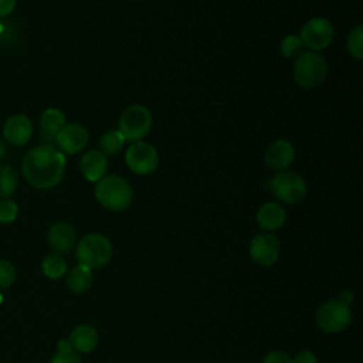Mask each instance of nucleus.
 <instances>
[{
	"label": "nucleus",
	"instance_id": "obj_4",
	"mask_svg": "<svg viewBox=\"0 0 363 363\" xmlns=\"http://www.w3.org/2000/svg\"><path fill=\"white\" fill-rule=\"evenodd\" d=\"M326 60L315 51H303L294 64V79L295 82L306 89L319 86L328 77Z\"/></svg>",
	"mask_w": 363,
	"mask_h": 363
},
{
	"label": "nucleus",
	"instance_id": "obj_14",
	"mask_svg": "<svg viewBox=\"0 0 363 363\" xmlns=\"http://www.w3.org/2000/svg\"><path fill=\"white\" fill-rule=\"evenodd\" d=\"M295 159V147L285 139H278L265 150V163L271 170L282 172L288 169Z\"/></svg>",
	"mask_w": 363,
	"mask_h": 363
},
{
	"label": "nucleus",
	"instance_id": "obj_27",
	"mask_svg": "<svg viewBox=\"0 0 363 363\" xmlns=\"http://www.w3.org/2000/svg\"><path fill=\"white\" fill-rule=\"evenodd\" d=\"M16 279V268L9 259H0V288H9Z\"/></svg>",
	"mask_w": 363,
	"mask_h": 363
},
{
	"label": "nucleus",
	"instance_id": "obj_1",
	"mask_svg": "<svg viewBox=\"0 0 363 363\" xmlns=\"http://www.w3.org/2000/svg\"><path fill=\"white\" fill-rule=\"evenodd\" d=\"M26 180L35 189L55 187L65 173V155L50 143L30 149L21 163Z\"/></svg>",
	"mask_w": 363,
	"mask_h": 363
},
{
	"label": "nucleus",
	"instance_id": "obj_9",
	"mask_svg": "<svg viewBox=\"0 0 363 363\" xmlns=\"http://www.w3.org/2000/svg\"><path fill=\"white\" fill-rule=\"evenodd\" d=\"M333 35L335 30L329 20L322 17H313L302 27L299 38L303 47L318 52L329 47V44L333 40Z\"/></svg>",
	"mask_w": 363,
	"mask_h": 363
},
{
	"label": "nucleus",
	"instance_id": "obj_10",
	"mask_svg": "<svg viewBox=\"0 0 363 363\" xmlns=\"http://www.w3.org/2000/svg\"><path fill=\"white\" fill-rule=\"evenodd\" d=\"M281 254V244L277 235L269 233L257 234L250 242V255L252 261L261 267L275 264Z\"/></svg>",
	"mask_w": 363,
	"mask_h": 363
},
{
	"label": "nucleus",
	"instance_id": "obj_20",
	"mask_svg": "<svg viewBox=\"0 0 363 363\" xmlns=\"http://www.w3.org/2000/svg\"><path fill=\"white\" fill-rule=\"evenodd\" d=\"M123 145H125V139L123 136L121 135V132L116 129H111V130H106L101 138H99V149L101 152L106 156H111V155H118L122 149H123Z\"/></svg>",
	"mask_w": 363,
	"mask_h": 363
},
{
	"label": "nucleus",
	"instance_id": "obj_12",
	"mask_svg": "<svg viewBox=\"0 0 363 363\" xmlns=\"http://www.w3.org/2000/svg\"><path fill=\"white\" fill-rule=\"evenodd\" d=\"M47 241L54 254H68L77 245V233L69 223L58 221L48 228Z\"/></svg>",
	"mask_w": 363,
	"mask_h": 363
},
{
	"label": "nucleus",
	"instance_id": "obj_15",
	"mask_svg": "<svg viewBox=\"0 0 363 363\" xmlns=\"http://www.w3.org/2000/svg\"><path fill=\"white\" fill-rule=\"evenodd\" d=\"M108 169L106 156L101 150H88L79 160V170L88 182L101 180Z\"/></svg>",
	"mask_w": 363,
	"mask_h": 363
},
{
	"label": "nucleus",
	"instance_id": "obj_26",
	"mask_svg": "<svg viewBox=\"0 0 363 363\" xmlns=\"http://www.w3.org/2000/svg\"><path fill=\"white\" fill-rule=\"evenodd\" d=\"M18 206L11 199H0V223H11L17 218Z\"/></svg>",
	"mask_w": 363,
	"mask_h": 363
},
{
	"label": "nucleus",
	"instance_id": "obj_2",
	"mask_svg": "<svg viewBox=\"0 0 363 363\" xmlns=\"http://www.w3.org/2000/svg\"><path fill=\"white\" fill-rule=\"evenodd\" d=\"M95 199L109 211H123L133 200V190L128 180L118 174L104 176L96 182Z\"/></svg>",
	"mask_w": 363,
	"mask_h": 363
},
{
	"label": "nucleus",
	"instance_id": "obj_25",
	"mask_svg": "<svg viewBox=\"0 0 363 363\" xmlns=\"http://www.w3.org/2000/svg\"><path fill=\"white\" fill-rule=\"evenodd\" d=\"M279 48H281V54L286 58H298L303 52V44L301 38L295 34H289L284 37Z\"/></svg>",
	"mask_w": 363,
	"mask_h": 363
},
{
	"label": "nucleus",
	"instance_id": "obj_32",
	"mask_svg": "<svg viewBox=\"0 0 363 363\" xmlns=\"http://www.w3.org/2000/svg\"><path fill=\"white\" fill-rule=\"evenodd\" d=\"M1 302H3V295H1V292H0V305H1Z\"/></svg>",
	"mask_w": 363,
	"mask_h": 363
},
{
	"label": "nucleus",
	"instance_id": "obj_19",
	"mask_svg": "<svg viewBox=\"0 0 363 363\" xmlns=\"http://www.w3.org/2000/svg\"><path fill=\"white\" fill-rule=\"evenodd\" d=\"M92 279V269L78 264L68 272L67 285L74 294H84L91 288Z\"/></svg>",
	"mask_w": 363,
	"mask_h": 363
},
{
	"label": "nucleus",
	"instance_id": "obj_17",
	"mask_svg": "<svg viewBox=\"0 0 363 363\" xmlns=\"http://www.w3.org/2000/svg\"><path fill=\"white\" fill-rule=\"evenodd\" d=\"M68 342L75 352L89 353L96 347L99 342V335L96 329L91 325H78L72 329Z\"/></svg>",
	"mask_w": 363,
	"mask_h": 363
},
{
	"label": "nucleus",
	"instance_id": "obj_24",
	"mask_svg": "<svg viewBox=\"0 0 363 363\" xmlns=\"http://www.w3.org/2000/svg\"><path fill=\"white\" fill-rule=\"evenodd\" d=\"M50 363H81L79 354L72 349L68 340L62 339L58 342V350L51 357Z\"/></svg>",
	"mask_w": 363,
	"mask_h": 363
},
{
	"label": "nucleus",
	"instance_id": "obj_3",
	"mask_svg": "<svg viewBox=\"0 0 363 363\" xmlns=\"http://www.w3.org/2000/svg\"><path fill=\"white\" fill-rule=\"evenodd\" d=\"M75 247V258L78 264L88 267L89 269L105 267L113 254V247L109 238L98 233L84 235Z\"/></svg>",
	"mask_w": 363,
	"mask_h": 363
},
{
	"label": "nucleus",
	"instance_id": "obj_16",
	"mask_svg": "<svg viewBox=\"0 0 363 363\" xmlns=\"http://www.w3.org/2000/svg\"><path fill=\"white\" fill-rule=\"evenodd\" d=\"M257 224L267 231H275L281 228L286 220V213L279 203L268 201L262 204L257 211Z\"/></svg>",
	"mask_w": 363,
	"mask_h": 363
},
{
	"label": "nucleus",
	"instance_id": "obj_11",
	"mask_svg": "<svg viewBox=\"0 0 363 363\" xmlns=\"http://www.w3.org/2000/svg\"><path fill=\"white\" fill-rule=\"evenodd\" d=\"M88 138L89 135L85 126L79 123H68L57 132L54 142L62 153L75 155L86 146Z\"/></svg>",
	"mask_w": 363,
	"mask_h": 363
},
{
	"label": "nucleus",
	"instance_id": "obj_7",
	"mask_svg": "<svg viewBox=\"0 0 363 363\" xmlns=\"http://www.w3.org/2000/svg\"><path fill=\"white\" fill-rule=\"evenodd\" d=\"M315 320L320 330L326 333H337L352 323V311L349 303L340 299H330L319 306Z\"/></svg>",
	"mask_w": 363,
	"mask_h": 363
},
{
	"label": "nucleus",
	"instance_id": "obj_22",
	"mask_svg": "<svg viewBox=\"0 0 363 363\" xmlns=\"http://www.w3.org/2000/svg\"><path fill=\"white\" fill-rule=\"evenodd\" d=\"M18 177L11 166H0V199H9L17 189Z\"/></svg>",
	"mask_w": 363,
	"mask_h": 363
},
{
	"label": "nucleus",
	"instance_id": "obj_29",
	"mask_svg": "<svg viewBox=\"0 0 363 363\" xmlns=\"http://www.w3.org/2000/svg\"><path fill=\"white\" fill-rule=\"evenodd\" d=\"M292 360L294 363H318V357L311 350H301Z\"/></svg>",
	"mask_w": 363,
	"mask_h": 363
},
{
	"label": "nucleus",
	"instance_id": "obj_8",
	"mask_svg": "<svg viewBox=\"0 0 363 363\" xmlns=\"http://www.w3.org/2000/svg\"><path fill=\"white\" fill-rule=\"evenodd\" d=\"M125 162L133 173L149 174L159 166V153L153 145L139 140L126 149Z\"/></svg>",
	"mask_w": 363,
	"mask_h": 363
},
{
	"label": "nucleus",
	"instance_id": "obj_28",
	"mask_svg": "<svg viewBox=\"0 0 363 363\" xmlns=\"http://www.w3.org/2000/svg\"><path fill=\"white\" fill-rule=\"evenodd\" d=\"M262 363H294V360L288 353L281 352V350H275V352L268 353L264 357Z\"/></svg>",
	"mask_w": 363,
	"mask_h": 363
},
{
	"label": "nucleus",
	"instance_id": "obj_23",
	"mask_svg": "<svg viewBox=\"0 0 363 363\" xmlns=\"http://www.w3.org/2000/svg\"><path fill=\"white\" fill-rule=\"evenodd\" d=\"M346 47L352 57H354L356 60L363 58V27H362V24H357L349 33L347 40H346Z\"/></svg>",
	"mask_w": 363,
	"mask_h": 363
},
{
	"label": "nucleus",
	"instance_id": "obj_31",
	"mask_svg": "<svg viewBox=\"0 0 363 363\" xmlns=\"http://www.w3.org/2000/svg\"><path fill=\"white\" fill-rule=\"evenodd\" d=\"M4 155H6V147H4V143L0 139V160L4 157Z\"/></svg>",
	"mask_w": 363,
	"mask_h": 363
},
{
	"label": "nucleus",
	"instance_id": "obj_18",
	"mask_svg": "<svg viewBox=\"0 0 363 363\" xmlns=\"http://www.w3.org/2000/svg\"><path fill=\"white\" fill-rule=\"evenodd\" d=\"M65 125L64 113L57 108L45 109L40 116V128L47 139H54L57 132Z\"/></svg>",
	"mask_w": 363,
	"mask_h": 363
},
{
	"label": "nucleus",
	"instance_id": "obj_5",
	"mask_svg": "<svg viewBox=\"0 0 363 363\" xmlns=\"http://www.w3.org/2000/svg\"><path fill=\"white\" fill-rule=\"evenodd\" d=\"M152 113L150 111L140 104L129 105L123 109L119 116L118 130L125 140L139 142L142 140L152 129Z\"/></svg>",
	"mask_w": 363,
	"mask_h": 363
},
{
	"label": "nucleus",
	"instance_id": "obj_30",
	"mask_svg": "<svg viewBox=\"0 0 363 363\" xmlns=\"http://www.w3.org/2000/svg\"><path fill=\"white\" fill-rule=\"evenodd\" d=\"M16 7V0H0V17L10 14Z\"/></svg>",
	"mask_w": 363,
	"mask_h": 363
},
{
	"label": "nucleus",
	"instance_id": "obj_6",
	"mask_svg": "<svg viewBox=\"0 0 363 363\" xmlns=\"http://www.w3.org/2000/svg\"><path fill=\"white\" fill-rule=\"evenodd\" d=\"M269 189L277 199L286 204L301 203L308 193L305 179L292 170L278 172L269 182Z\"/></svg>",
	"mask_w": 363,
	"mask_h": 363
},
{
	"label": "nucleus",
	"instance_id": "obj_21",
	"mask_svg": "<svg viewBox=\"0 0 363 363\" xmlns=\"http://www.w3.org/2000/svg\"><path fill=\"white\" fill-rule=\"evenodd\" d=\"M41 268H43V272L45 277H48L51 279H57V278H61L62 275H65L68 265H67V261L61 255L48 254L43 259Z\"/></svg>",
	"mask_w": 363,
	"mask_h": 363
},
{
	"label": "nucleus",
	"instance_id": "obj_13",
	"mask_svg": "<svg viewBox=\"0 0 363 363\" xmlns=\"http://www.w3.org/2000/svg\"><path fill=\"white\" fill-rule=\"evenodd\" d=\"M33 122L28 116L23 113H17L10 116L3 128V135L7 142H10L14 146H23L26 145L31 135H33Z\"/></svg>",
	"mask_w": 363,
	"mask_h": 363
}]
</instances>
